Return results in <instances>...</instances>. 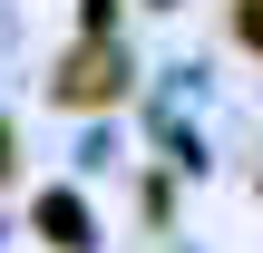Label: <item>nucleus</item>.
<instances>
[{"mask_svg": "<svg viewBox=\"0 0 263 253\" xmlns=\"http://www.w3.org/2000/svg\"><path fill=\"white\" fill-rule=\"evenodd\" d=\"M59 98H68V107L117 98V49H78V59H68V78H59Z\"/></svg>", "mask_w": 263, "mask_h": 253, "instance_id": "obj_1", "label": "nucleus"}, {"mask_svg": "<svg viewBox=\"0 0 263 253\" xmlns=\"http://www.w3.org/2000/svg\"><path fill=\"white\" fill-rule=\"evenodd\" d=\"M39 215H49V244H88V234H78V205H68V195H49Z\"/></svg>", "mask_w": 263, "mask_h": 253, "instance_id": "obj_2", "label": "nucleus"}, {"mask_svg": "<svg viewBox=\"0 0 263 253\" xmlns=\"http://www.w3.org/2000/svg\"><path fill=\"white\" fill-rule=\"evenodd\" d=\"M234 29H244V49H263V0H244V10H234Z\"/></svg>", "mask_w": 263, "mask_h": 253, "instance_id": "obj_3", "label": "nucleus"}]
</instances>
